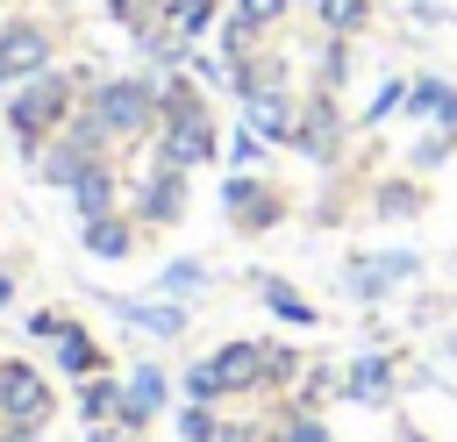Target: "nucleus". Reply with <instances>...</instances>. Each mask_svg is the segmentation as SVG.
I'll return each mask as SVG.
<instances>
[{
	"mask_svg": "<svg viewBox=\"0 0 457 442\" xmlns=\"http://www.w3.org/2000/svg\"><path fill=\"white\" fill-rule=\"evenodd\" d=\"M164 392H171L164 364H136V371L121 378V413H114V428H150V413L164 406Z\"/></svg>",
	"mask_w": 457,
	"mask_h": 442,
	"instance_id": "obj_10",
	"label": "nucleus"
},
{
	"mask_svg": "<svg viewBox=\"0 0 457 442\" xmlns=\"http://www.w3.org/2000/svg\"><path fill=\"white\" fill-rule=\"evenodd\" d=\"M157 7H164V0H107V14H114L129 36H150V29H157Z\"/></svg>",
	"mask_w": 457,
	"mask_h": 442,
	"instance_id": "obj_24",
	"label": "nucleus"
},
{
	"mask_svg": "<svg viewBox=\"0 0 457 442\" xmlns=\"http://www.w3.org/2000/svg\"><path fill=\"white\" fill-rule=\"evenodd\" d=\"M257 157H264V135H257V128H236V135H228V164H236V171H250Z\"/></svg>",
	"mask_w": 457,
	"mask_h": 442,
	"instance_id": "obj_28",
	"label": "nucleus"
},
{
	"mask_svg": "<svg viewBox=\"0 0 457 442\" xmlns=\"http://www.w3.org/2000/svg\"><path fill=\"white\" fill-rule=\"evenodd\" d=\"M200 285H207V264H200V257H179V264L157 271V292H164V299H186V292H200Z\"/></svg>",
	"mask_w": 457,
	"mask_h": 442,
	"instance_id": "obj_23",
	"label": "nucleus"
},
{
	"mask_svg": "<svg viewBox=\"0 0 457 442\" xmlns=\"http://www.w3.org/2000/svg\"><path fill=\"white\" fill-rule=\"evenodd\" d=\"M107 307L143 335H186V307L179 299H107Z\"/></svg>",
	"mask_w": 457,
	"mask_h": 442,
	"instance_id": "obj_17",
	"label": "nucleus"
},
{
	"mask_svg": "<svg viewBox=\"0 0 457 442\" xmlns=\"http://www.w3.org/2000/svg\"><path fill=\"white\" fill-rule=\"evenodd\" d=\"M286 7H293V0H236V21H250V29L264 36V29H271V21L286 14Z\"/></svg>",
	"mask_w": 457,
	"mask_h": 442,
	"instance_id": "obj_26",
	"label": "nucleus"
},
{
	"mask_svg": "<svg viewBox=\"0 0 457 442\" xmlns=\"http://www.w3.org/2000/svg\"><path fill=\"white\" fill-rule=\"evenodd\" d=\"M336 143H343V121H336V100L328 93H314V107H300V121H293V143L286 150H300V157H336Z\"/></svg>",
	"mask_w": 457,
	"mask_h": 442,
	"instance_id": "obj_12",
	"label": "nucleus"
},
{
	"mask_svg": "<svg viewBox=\"0 0 457 442\" xmlns=\"http://www.w3.org/2000/svg\"><path fill=\"white\" fill-rule=\"evenodd\" d=\"M414 207H421L414 185H378V192H371V214H386V221H400V214H414Z\"/></svg>",
	"mask_w": 457,
	"mask_h": 442,
	"instance_id": "obj_25",
	"label": "nucleus"
},
{
	"mask_svg": "<svg viewBox=\"0 0 457 442\" xmlns=\"http://www.w3.org/2000/svg\"><path fill=\"white\" fill-rule=\"evenodd\" d=\"M50 50H57V36L36 21V14H0V71L21 86V78H36V71H50Z\"/></svg>",
	"mask_w": 457,
	"mask_h": 442,
	"instance_id": "obj_6",
	"label": "nucleus"
},
{
	"mask_svg": "<svg viewBox=\"0 0 457 442\" xmlns=\"http://www.w3.org/2000/svg\"><path fill=\"white\" fill-rule=\"evenodd\" d=\"M293 7H314V0H293Z\"/></svg>",
	"mask_w": 457,
	"mask_h": 442,
	"instance_id": "obj_37",
	"label": "nucleus"
},
{
	"mask_svg": "<svg viewBox=\"0 0 457 442\" xmlns=\"http://www.w3.org/2000/svg\"><path fill=\"white\" fill-rule=\"evenodd\" d=\"M257 385H278V364H271V342H221L207 364L186 371V399L200 406H221V399H243Z\"/></svg>",
	"mask_w": 457,
	"mask_h": 442,
	"instance_id": "obj_4",
	"label": "nucleus"
},
{
	"mask_svg": "<svg viewBox=\"0 0 457 442\" xmlns=\"http://www.w3.org/2000/svg\"><path fill=\"white\" fill-rule=\"evenodd\" d=\"M136 228H143V221L114 207V214H100V221H79V242H86V257H100V264H121V257L136 250Z\"/></svg>",
	"mask_w": 457,
	"mask_h": 442,
	"instance_id": "obj_14",
	"label": "nucleus"
},
{
	"mask_svg": "<svg viewBox=\"0 0 457 442\" xmlns=\"http://www.w3.org/2000/svg\"><path fill=\"white\" fill-rule=\"evenodd\" d=\"M293 121H300V107L286 100V86H257V93H243V128H257L264 143H293Z\"/></svg>",
	"mask_w": 457,
	"mask_h": 442,
	"instance_id": "obj_11",
	"label": "nucleus"
},
{
	"mask_svg": "<svg viewBox=\"0 0 457 442\" xmlns=\"http://www.w3.org/2000/svg\"><path fill=\"white\" fill-rule=\"evenodd\" d=\"M221 207H228V221L243 228V235H257V228H271L278 214H286V200L264 185V178H250V171H236L228 185H221Z\"/></svg>",
	"mask_w": 457,
	"mask_h": 442,
	"instance_id": "obj_8",
	"label": "nucleus"
},
{
	"mask_svg": "<svg viewBox=\"0 0 457 442\" xmlns=\"http://www.w3.org/2000/svg\"><path fill=\"white\" fill-rule=\"evenodd\" d=\"M7 442H43V435H7Z\"/></svg>",
	"mask_w": 457,
	"mask_h": 442,
	"instance_id": "obj_35",
	"label": "nucleus"
},
{
	"mask_svg": "<svg viewBox=\"0 0 457 442\" xmlns=\"http://www.w3.org/2000/svg\"><path fill=\"white\" fill-rule=\"evenodd\" d=\"M57 413V392L36 364L21 356H0V442L7 435H43V421Z\"/></svg>",
	"mask_w": 457,
	"mask_h": 442,
	"instance_id": "obj_5",
	"label": "nucleus"
},
{
	"mask_svg": "<svg viewBox=\"0 0 457 442\" xmlns=\"http://www.w3.org/2000/svg\"><path fill=\"white\" fill-rule=\"evenodd\" d=\"M400 442H428V435H414V428H407V435H400Z\"/></svg>",
	"mask_w": 457,
	"mask_h": 442,
	"instance_id": "obj_36",
	"label": "nucleus"
},
{
	"mask_svg": "<svg viewBox=\"0 0 457 442\" xmlns=\"http://www.w3.org/2000/svg\"><path fill=\"white\" fill-rule=\"evenodd\" d=\"M278 442H328V428H321L314 413H286V428H278Z\"/></svg>",
	"mask_w": 457,
	"mask_h": 442,
	"instance_id": "obj_30",
	"label": "nucleus"
},
{
	"mask_svg": "<svg viewBox=\"0 0 457 442\" xmlns=\"http://www.w3.org/2000/svg\"><path fill=\"white\" fill-rule=\"evenodd\" d=\"M114 413H121V378H79V421L86 428H114Z\"/></svg>",
	"mask_w": 457,
	"mask_h": 442,
	"instance_id": "obj_20",
	"label": "nucleus"
},
{
	"mask_svg": "<svg viewBox=\"0 0 457 442\" xmlns=\"http://www.w3.org/2000/svg\"><path fill=\"white\" fill-rule=\"evenodd\" d=\"M393 107H407V78H386V86L371 93V107H364V121H386Z\"/></svg>",
	"mask_w": 457,
	"mask_h": 442,
	"instance_id": "obj_27",
	"label": "nucleus"
},
{
	"mask_svg": "<svg viewBox=\"0 0 457 442\" xmlns=\"http://www.w3.org/2000/svg\"><path fill=\"white\" fill-rule=\"evenodd\" d=\"M314 21H321L336 43H350V36L371 21V0H314Z\"/></svg>",
	"mask_w": 457,
	"mask_h": 442,
	"instance_id": "obj_22",
	"label": "nucleus"
},
{
	"mask_svg": "<svg viewBox=\"0 0 457 442\" xmlns=\"http://www.w3.org/2000/svg\"><path fill=\"white\" fill-rule=\"evenodd\" d=\"M214 14H221L214 0H164V7H157V29H164L179 50H200V36L214 29Z\"/></svg>",
	"mask_w": 457,
	"mask_h": 442,
	"instance_id": "obj_15",
	"label": "nucleus"
},
{
	"mask_svg": "<svg viewBox=\"0 0 457 442\" xmlns=\"http://www.w3.org/2000/svg\"><path fill=\"white\" fill-rule=\"evenodd\" d=\"M214 421H221V413H214V406H200V399H193V406H186V413H179V435H186V442H207V435H214Z\"/></svg>",
	"mask_w": 457,
	"mask_h": 442,
	"instance_id": "obj_29",
	"label": "nucleus"
},
{
	"mask_svg": "<svg viewBox=\"0 0 457 442\" xmlns=\"http://www.w3.org/2000/svg\"><path fill=\"white\" fill-rule=\"evenodd\" d=\"M57 371H71V378H100V371H107V349L71 321V328L57 335Z\"/></svg>",
	"mask_w": 457,
	"mask_h": 442,
	"instance_id": "obj_19",
	"label": "nucleus"
},
{
	"mask_svg": "<svg viewBox=\"0 0 457 442\" xmlns=\"http://www.w3.org/2000/svg\"><path fill=\"white\" fill-rule=\"evenodd\" d=\"M7 299H14V278H7V271H0V307H7Z\"/></svg>",
	"mask_w": 457,
	"mask_h": 442,
	"instance_id": "obj_34",
	"label": "nucleus"
},
{
	"mask_svg": "<svg viewBox=\"0 0 457 442\" xmlns=\"http://www.w3.org/2000/svg\"><path fill=\"white\" fill-rule=\"evenodd\" d=\"M207 442H257V435H250L243 421H214V435H207Z\"/></svg>",
	"mask_w": 457,
	"mask_h": 442,
	"instance_id": "obj_32",
	"label": "nucleus"
},
{
	"mask_svg": "<svg viewBox=\"0 0 457 442\" xmlns=\"http://www.w3.org/2000/svg\"><path fill=\"white\" fill-rule=\"evenodd\" d=\"M179 214H186V171L157 157V164L136 178V221H143V228H171Z\"/></svg>",
	"mask_w": 457,
	"mask_h": 442,
	"instance_id": "obj_7",
	"label": "nucleus"
},
{
	"mask_svg": "<svg viewBox=\"0 0 457 442\" xmlns=\"http://www.w3.org/2000/svg\"><path fill=\"white\" fill-rule=\"evenodd\" d=\"M0 86H7V71H0Z\"/></svg>",
	"mask_w": 457,
	"mask_h": 442,
	"instance_id": "obj_38",
	"label": "nucleus"
},
{
	"mask_svg": "<svg viewBox=\"0 0 457 442\" xmlns=\"http://www.w3.org/2000/svg\"><path fill=\"white\" fill-rule=\"evenodd\" d=\"M157 157L164 164H179V171H200V164H214V150H221V135H214V114H207V100H200V78L193 71H164V114H157Z\"/></svg>",
	"mask_w": 457,
	"mask_h": 442,
	"instance_id": "obj_1",
	"label": "nucleus"
},
{
	"mask_svg": "<svg viewBox=\"0 0 457 442\" xmlns=\"http://www.w3.org/2000/svg\"><path fill=\"white\" fill-rule=\"evenodd\" d=\"M407 114L436 121V143H457V86L450 78H407Z\"/></svg>",
	"mask_w": 457,
	"mask_h": 442,
	"instance_id": "obj_13",
	"label": "nucleus"
},
{
	"mask_svg": "<svg viewBox=\"0 0 457 442\" xmlns=\"http://www.w3.org/2000/svg\"><path fill=\"white\" fill-rule=\"evenodd\" d=\"M114 200H121V185H114V164H93V171L71 185V207H79V221H100V214H114Z\"/></svg>",
	"mask_w": 457,
	"mask_h": 442,
	"instance_id": "obj_18",
	"label": "nucleus"
},
{
	"mask_svg": "<svg viewBox=\"0 0 457 442\" xmlns=\"http://www.w3.org/2000/svg\"><path fill=\"white\" fill-rule=\"evenodd\" d=\"M79 114V71H36V78H21L14 93H7V135H14V150L21 157H36L50 135H64V121Z\"/></svg>",
	"mask_w": 457,
	"mask_h": 442,
	"instance_id": "obj_2",
	"label": "nucleus"
},
{
	"mask_svg": "<svg viewBox=\"0 0 457 442\" xmlns=\"http://www.w3.org/2000/svg\"><path fill=\"white\" fill-rule=\"evenodd\" d=\"M343 399L350 406H378V399H393V356H357L350 371H343Z\"/></svg>",
	"mask_w": 457,
	"mask_h": 442,
	"instance_id": "obj_16",
	"label": "nucleus"
},
{
	"mask_svg": "<svg viewBox=\"0 0 457 442\" xmlns=\"http://www.w3.org/2000/svg\"><path fill=\"white\" fill-rule=\"evenodd\" d=\"M64 328H71V321H64V314H29V335H43V342H57V335H64Z\"/></svg>",
	"mask_w": 457,
	"mask_h": 442,
	"instance_id": "obj_31",
	"label": "nucleus"
},
{
	"mask_svg": "<svg viewBox=\"0 0 457 442\" xmlns=\"http://www.w3.org/2000/svg\"><path fill=\"white\" fill-rule=\"evenodd\" d=\"M86 114L100 121L107 143H143V135H157L164 78H143V71H129V78H100V86L86 93Z\"/></svg>",
	"mask_w": 457,
	"mask_h": 442,
	"instance_id": "obj_3",
	"label": "nucleus"
},
{
	"mask_svg": "<svg viewBox=\"0 0 457 442\" xmlns=\"http://www.w3.org/2000/svg\"><path fill=\"white\" fill-rule=\"evenodd\" d=\"M86 442H121V428H86Z\"/></svg>",
	"mask_w": 457,
	"mask_h": 442,
	"instance_id": "obj_33",
	"label": "nucleus"
},
{
	"mask_svg": "<svg viewBox=\"0 0 457 442\" xmlns=\"http://www.w3.org/2000/svg\"><path fill=\"white\" fill-rule=\"evenodd\" d=\"M414 271H421V257H414V250H378V257H350V271H343V278H350V292H357V299H386V292H393V285H407Z\"/></svg>",
	"mask_w": 457,
	"mask_h": 442,
	"instance_id": "obj_9",
	"label": "nucleus"
},
{
	"mask_svg": "<svg viewBox=\"0 0 457 442\" xmlns=\"http://www.w3.org/2000/svg\"><path fill=\"white\" fill-rule=\"evenodd\" d=\"M257 299H264V307H271L286 328H314V299H300L286 278H271V271H264V278H257Z\"/></svg>",
	"mask_w": 457,
	"mask_h": 442,
	"instance_id": "obj_21",
	"label": "nucleus"
}]
</instances>
